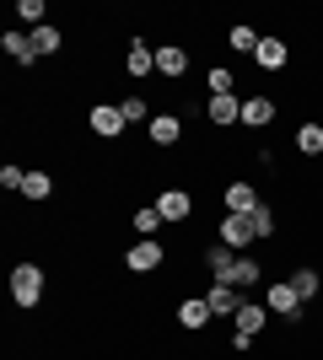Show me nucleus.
Instances as JSON below:
<instances>
[{"label": "nucleus", "instance_id": "obj_1", "mask_svg": "<svg viewBox=\"0 0 323 360\" xmlns=\"http://www.w3.org/2000/svg\"><path fill=\"white\" fill-rule=\"evenodd\" d=\"M11 301L16 307H38L44 301V269L38 264H16L11 269Z\"/></svg>", "mask_w": 323, "mask_h": 360}, {"label": "nucleus", "instance_id": "obj_2", "mask_svg": "<svg viewBox=\"0 0 323 360\" xmlns=\"http://www.w3.org/2000/svg\"><path fill=\"white\" fill-rule=\"evenodd\" d=\"M162 264H167V248H162L156 237H140L135 248L124 253V269H129V274H156Z\"/></svg>", "mask_w": 323, "mask_h": 360}, {"label": "nucleus", "instance_id": "obj_3", "mask_svg": "<svg viewBox=\"0 0 323 360\" xmlns=\"http://www.w3.org/2000/svg\"><path fill=\"white\" fill-rule=\"evenodd\" d=\"M87 124H92V135H103V140H119L129 124H124V108L119 103H97L92 113H87Z\"/></svg>", "mask_w": 323, "mask_h": 360}, {"label": "nucleus", "instance_id": "obj_4", "mask_svg": "<svg viewBox=\"0 0 323 360\" xmlns=\"http://www.w3.org/2000/svg\"><path fill=\"white\" fill-rule=\"evenodd\" d=\"M221 242H227L232 253H248V248L259 242V231H253L248 215H221Z\"/></svg>", "mask_w": 323, "mask_h": 360}, {"label": "nucleus", "instance_id": "obj_5", "mask_svg": "<svg viewBox=\"0 0 323 360\" xmlns=\"http://www.w3.org/2000/svg\"><path fill=\"white\" fill-rule=\"evenodd\" d=\"M205 307H210L215 317H237V312H243V290L227 285V280H215V285L205 290Z\"/></svg>", "mask_w": 323, "mask_h": 360}, {"label": "nucleus", "instance_id": "obj_6", "mask_svg": "<svg viewBox=\"0 0 323 360\" xmlns=\"http://www.w3.org/2000/svg\"><path fill=\"white\" fill-rule=\"evenodd\" d=\"M270 312L286 317V323H296V317H302V296L291 290V280H275V285H270Z\"/></svg>", "mask_w": 323, "mask_h": 360}, {"label": "nucleus", "instance_id": "obj_7", "mask_svg": "<svg viewBox=\"0 0 323 360\" xmlns=\"http://www.w3.org/2000/svg\"><path fill=\"white\" fill-rule=\"evenodd\" d=\"M146 140H151V146H178V140H184V119H178V113H156V119L146 124Z\"/></svg>", "mask_w": 323, "mask_h": 360}, {"label": "nucleus", "instance_id": "obj_8", "mask_svg": "<svg viewBox=\"0 0 323 360\" xmlns=\"http://www.w3.org/2000/svg\"><path fill=\"white\" fill-rule=\"evenodd\" d=\"M0 49H6V60L11 65H38V49H32V32L11 27L6 38H0Z\"/></svg>", "mask_w": 323, "mask_h": 360}, {"label": "nucleus", "instance_id": "obj_9", "mask_svg": "<svg viewBox=\"0 0 323 360\" xmlns=\"http://www.w3.org/2000/svg\"><path fill=\"white\" fill-rule=\"evenodd\" d=\"M156 210H162V221H189V215H194V199H189L184 188H162V194H156Z\"/></svg>", "mask_w": 323, "mask_h": 360}, {"label": "nucleus", "instance_id": "obj_10", "mask_svg": "<svg viewBox=\"0 0 323 360\" xmlns=\"http://www.w3.org/2000/svg\"><path fill=\"white\" fill-rule=\"evenodd\" d=\"M205 119H210L215 129H232V124H243V103H237V97H210V103H205Z\"/></svg>", "mask_w": 323, "mask_h": 360}, {"label": "nucleus", "instance_id": "obj_11", "mask_svg": "<svg viewBox=\"0 0 323 360\" xmlns=\"http://www.w3.org/2000/svg\"><path fill=\"white\" fill-rule=\"evenodd\" d=\"M259 210V188L253 183H227V215H253Z\"/></svg>", "mask_w": 323, "mask_h": 360}, {"label": "nucleus", "instance_id": "obj_12", "mask_svg": "<svg viewBox=\"0 0 323 360\" xmlns=\"http://www.w3.org/2000/svg\"><path fill=\"white\" fill-rule=\"evenodd\" d=\"M264 280V269H259V258H248V253H237V264H232V274H227V285H237V290H253Z\"/></svg>", "mask_w": 323, "mask_h": 360}, {"label": "nucleus", "instance_id": "obj_13", "mask_svg": "<svg viewBox=\"0 0 323 360\" xmlns=\"http://www.w3.org/2000/svg\"><path fill=\"white\" fill-rule=\"evenodd\" d=\"M124 70L146 81V75L156 70V49H151V44H140V38H135V44H129V54H124Z\"/></svg>", "mask_w": 323, "mask_h": 360}, {"label": "nucleus", "instance_id": "obj_14", "mask_svg": "<svg viewBox=\"0 0 323 360\" xmlns=\"http://www.w3.org/2000/svg\"><path fill=\"white\" fill-rule=\"evenodd\" d=\"M253 65H259V70H286V44H280V38H259Z\"/></svg>", "mask_w": 323, "mask_h": 360}, {"label": "nucleus", "instance_id": "obj_15", "mask_svg": "<svg viewBox=\"0 0 323 360\" xmlns=\"http://www.w3.org/2000/svg\"><path fill=\"white\" fill-rule=\"evenodd\" d=\"M156 70L178 81V75H189V54H184L178 44H162V49H156Z\"/></svg>", "mask_w": 323, "mask_h": 360}, {"label": "nucleus", "instance_id": "obj_16", "mask_svg": "<svg viewBox=\"0 0 323 360\" xmlns=\"http://www.w3.org/2000/svg\"><path fill=\"white\" fill-rule=\"evenodd\" d=\"M232 323H237V333H248V339H253V333L270 323V307H259V301H243V312L232 317Z\"/></svg>", "mask_w": 323, "mask_h": 360}, {"label": "nucleus", "instance_id": "obj_17", "mask_svg": "<svg viewBox=\"0 0 323 360\" xmlns=\"http://www.w3.org/2000/svg\"><path fill=\"white\" fill-rule=\"evenodd\" d=\"M243 124H248V129L275 124V103H270V97H248V103H243Z\"/></svg>", "mask_w": 323, "mask_h": 360}, {"label": "nucleus", "instance_id": "obj_18", "mask_svg": "<svg viewBox=\"0 0 323 360\" xmlns=\"http://www.w3.org/2000/svg\"><path fill=\"white\" fill-rule=\"evenodd\" d=\"M205 264H210V280H227L232 264H237V253H232L227 242H215V248H205Z\"/></svg>", "mask_w": 323, "mask_h": 360}, {"label": "nucleus", "instance_id": "obj_19", "mask_svg": "<svg viewBox=\"0 0 323 360\" xmlns=\"http://www.w3.org/2000/svg\"><path fill=\"white\" fill-rule=\"evenodd\" d=\"M32 49H38V60H49V54H60L65 49V38H60V27H32Z\"/></svg>", "mask_w": 323, "mask_h": 360}, {"label": "nucleus", "instance_id": "obj_20", "mask_svg": "<svg viewBox=\"0 0 323 360\" xmlns=\"http://www.w3.org/2000/svg\"><path fill=\"white\" fill-rule=\"evenodd\" d=\"M210 317H215V312H210V307H205V296H200V301H184V307H178V323H184L189 333H194V328H205Z\"/></svg>", "mask_w": 323, "mask_h": 360}, {"label": "nucleus", "instance_id": "obj_21", "mask_svg": "<svg viewBox=\"0 0 323 360\" xmlns=\"http://www.w3.org/2000/svg\"><path fill=\"white\" fill-rule=\"evenodd\" d=\"M296 150L302 156H323V124H302L296 129Z\"/></svg>", "mask_w": 323, "mask_h": 360}, {"label": "nucleus", "instance_id": "obj_22", "mask_svg": "<svg viewBox=\"0 0 323 360\" xmlns=\"http://www.w3.org/2000/svg\"><path fill=\"white\" fill-rule=\"evenodd\" d=\"M318 285H323V280H318V269H296V274H291V290L302 296V307H308V301L318 296Z\"/></svg>", "mask_w": 323, "mask_h": 360}, {"label": "nucleus", "instance_id": "obj_23", "mask_svg": "<svg viewBox=\"0 0 323 360\" xmlns=\"http://www.w3.org/2000/svg\"><path fill=\"white\" fill-rule=\"evenodd\" d=\"M124 124H151L156 119V113H151V103H146V97H124Z\"/></svg>", "mask_w": 323, "mask_h": 360}, {"label": "nucleus", "instance_id": "obj_24", "mask_svg": "<svg viewBox=\"0 0 323 360\" xmlns=\"http://www.w3.org/2000/svg\"><path fill=\"white\" fill-rule=\"evenodd\" d=\"M44 11H49L44 0H22V6H16V22L32 32V27H44Z\"/></svg>", "mask_w": 323, "mask_h": 360}, {"label": "nucleus", "instance_id": "obj_25", "mask_svg": "<svg viewBox=\"0 0 323 360\" xmlns=\"http://www.w3.org/2000/svg\"><path fill=\"white\" fill-rule=\"evenodd\" d=\"M227 44L237 49V54H253V49H259V32H253V27H243V22H237V27L227 32Z\"/></svg>", "mask_w": 323, "mask_h": 360}, {"label": "nucleus", "instance_id": "obj_26", "mask_svg": "<svg viewBox=\"0 0 323 360\" xmlns=\"http://www.w3.org/2000/svg\"><path fill=\"white\" fill-rule=\"evenodd\" d=\"M22 194H27V199H49V194H54V178H49V172H27Z\"/></svg>", "mask_w": 323, "mask_h": 360}, {"label": "nucleus", "instance_id": "obj_27", "mask_svg": "<svg viewBox=\"0 0 323 360\" xmlns=\"http://www.w3.org/2000/svg\"><path fill=\"white\" fill-rule=\"evenodd\" d=\"M205 81H210V97H232V70H227V65H215Z\"/></svg>", "mask_w": 323, "mask_h": 360}, {"label": "nucleus", "instance_id": "obj_28", "mask_svg": "<svg viewBox=\"0 0 323 360\" xmlns=\"http://www.w3.org/2000/svg\"><path fill=\"white\" fill-rule=\"evenodd\" d=\"M156 226H167V221H162V210H156V205H146V210H135V231H140V237H146V231H156Z\"/></svg>", "mask_w": 323, "mask_h": 360}, {"label": "nucleus", "instance_id": "obj_29", "mask_svg": "<svg viewBox=\"0 0 323 360\" xmlns=\"http://www.w3.org/2000/svg\"><path fill=\"white\" fill-rule=\"evenodd\" d=\"M248 221H253V231H259V237H275V210H270V205H259Z\"/></svg>", "mask_w": 323, "mask_h": 360}, {"label": "nucleus", "instance_id": "obj_30", "mask_svg": "<svg viewBox=\"0 0 323 360\" xmlns=\"http://www.w3.org/2000/svg\"><path fill=\"white\" fill-rule=\"evenodd\" d=\"M22 183H27L22 167H0V188H16V194H22Z\"/></svg>", "mask_w": 323, "mask_h": 360}]
</instances>
